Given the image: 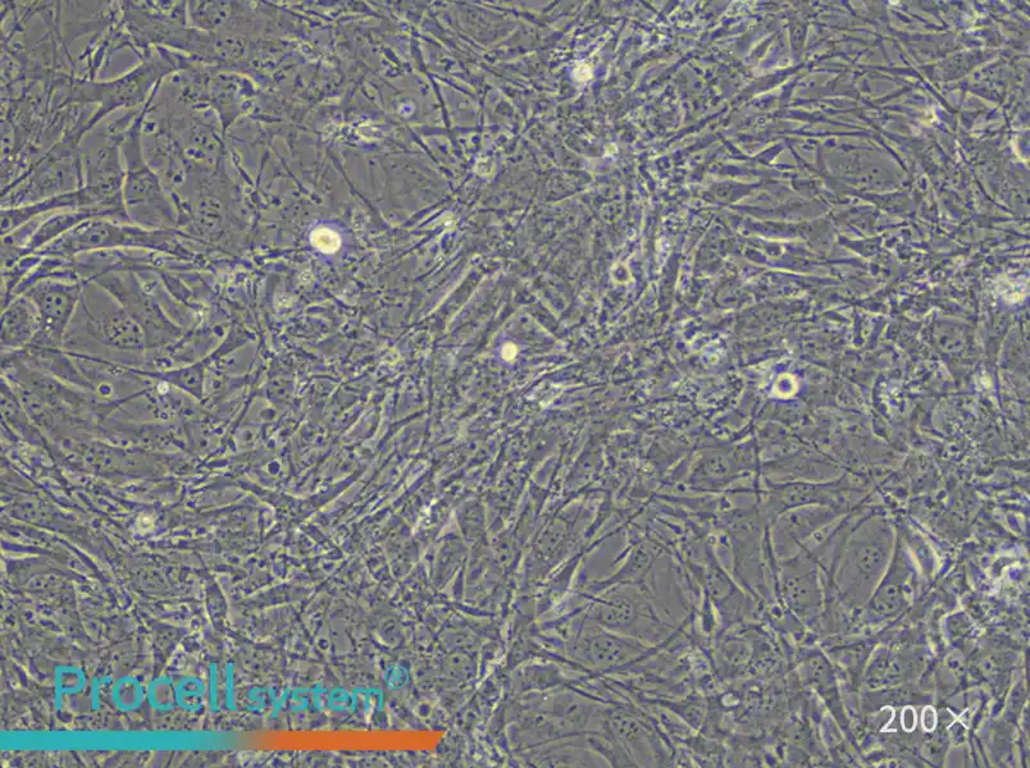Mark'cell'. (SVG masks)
I'll return each instance as SVG.
<instances>
[{
  "mask_svg": "<svg viewBox=\"0 0 1030 768\" xmlns=\"http://www.w3.org/2000/svg\"><path fill=\"white\" fill-rule=\"evenodd\" d=\"M78 294L75 285L43 282L35 285L27 297L39 313V337L49 344H58L74 313Z\"/></svg>",
  "mask_w": 1030,
  "mask_h": 768,
  "instance_id": "cell-1",
  "label": "cell"
},
{
  "mask_svg": "<svg viewBox=\"0 0 1030 768\" xmlns=\"http://www.w3.org/2000/svg\"><path fill=\"white\" fill-rule=\"evenodd\" d=\"M39 313L28 297L16 300L2 317V345L21 348L33 341L39 332Z\"/></svg>",
  "mask_w": 1030,
  "mask_h": 768,
  "instance_id": "cell-2",
  "label": "cell"
},
{
  "mask_svg": "<svg viewBox=\"0 0 1030 768\" xmlns=\"http://www.w3.org/2000/svg\"><path fill=\"white\" fill-rule=\"evenodd\" d=\"M633 650H637V649H633L630 644H627L623 639L605 633L586 637L581 642L583 655L589 661L598 663V665H610V663L622 661L624 657L629 656Z\"/></svg>",
  "mask_w": 1030,
  "mask_h": 768,
  "instance_id": "cell-3",
  "label": "cell"
},
{
  "mask_svg": "<svg viewBox=\"0 0 1030 768\" xmlns=\"http://www.w3.org/2000/svg\"><path fill=\"white\" fill-rule=\"evenodd\" d=\"M598 618L602 624L609 628H623L632 624L636 618V607L627 598L610 599L598 609Z\"/></svg>",
  "mask_w": 1030,
  "mask_h": 768,
  "instance_id": "cell-4",
  "label": "cell"
},
{
  "mask_svg": "<svg viewBox=\"0 0 1030 768\" xmlns=\"http://www.w3.org/2000/svg\"><path fill=\"white\" fill-rule=\"evenodd\" d=\"M313 244L325 253H334L340 245V240L331 231L319 230L313 234Z\"/></svg>",
  "mask_w": 1030,
  "mask_h": 768,
  "instance_id": "cell-5",
  "label": "cell"
},
{
  "mask_svg": "<svg viewBox=\"0 0 1030 768\" xmlns=\"http://www.w3.org/2000/svg\"><path fill=\"white\" fill-rule=\"evenodd\" d=\"M923 721H924V728H927L928 730H931V729L934 728V722H936V716H934V713H933V715H931V717H930V709H928L927 711H924Z\"/></svg>",
  "mask_w": 1030,
  "mask_h": 768,
  "instance_id": "cell-6",
  "label": "cell"
}]
</instances>
